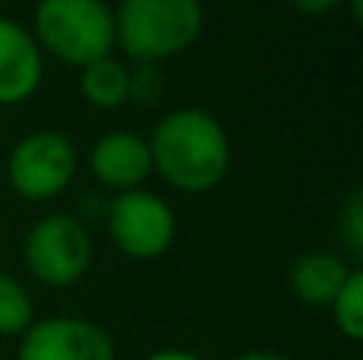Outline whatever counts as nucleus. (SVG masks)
<instances>
[{
    "instance_id": "obj_1",
    "label": "nucleus",
    "mask_w": 363,
    "mask_h": 360,
    "mask_svg": "<svg viewBox=\"0 0 363 360\" xmlns=\"http://www.w3.org/2000/svg\"><path fill=\"white\" fill-rule=\"evenodd\" d=\"M150 144L153 172L179 191H211L230 169V137L204 108H176L157 125Z\"/></svg>"
},
{
    "instance_id": "obj_2",
    "label": "nucleus",
    "mask_w": 363,
    "mask_h": 360,
    "mask_svg": "<svg viewBox=\"0 0 363 360\" xmlns=\"http://www.w3.org/2000/svg\"><path fill=\"white\" fill-rule=\"evenodd\" d=\"M115 16V45L134 64H163L194 45L204 26L201 0H121Z\"/></svg>"
},
{
    "instance_id": "obj_3",
    "label": "nucleus",
    "mask_w": 363,
    "mask_h": 360,
    "mask_svg": "<svg viewBox=\"0 0 363 360\" xmlns=\"http://www.w3.org/2000/svg\"><path fill=\"white\" fill-rule=\"evenodd\" d=\"M32 38L70 67H86L112 51L115 16L106 0H38Z\"/></svg>"
},
{
    "instance_id": "obj_4",
    "label": "nucleus",
    "mask_w": 363,
    "mask_h": 360,
    "mask_svg": "<svg viewBox=\"0 0 363 360\" xmlns=\"http://www.w3.org/2000/svg\"><path fill=\"white\" fill-rule=\"evenodd\" d=\"M26 268L45 287H74L93 265V240L80 217L45 214L26 236Z\"/></svg>"
},
{
    "instance_id": "obj_5",
    "label": "nucleus",
    "mask_w": 363,
    "mask_h": 360,
    "mask_svg": "<svg viewBox=\"0 0 363 360\" xmlns=\"http://www.w3.org/2000/svg\"><path fill=\"white\" fill-rule=\"evenodd\" d=\"M77 147L61 131H32L13 147L6 179L26 201L57 198L77 176Z\"/></svg>"
},
{
    "instance_id": "obj_6",
    "label": "nucleus",
    "mask_w": 363,
    "mask_h": 360,
    "mask_svg": "<svg viewBox=\"0 0 363 360\" xmlns=\"http://www.w3.org/2000/svg\"><path fill=\"white\" fill-rule=\"evenodd\" d=\"M106 220L112 242L138 261L160 259L176 240V214L160 195L147 189L118 191L106 204Z\"/></svg>"
},
{
    "instance_id": "obj_7",
    "label": "nucleus",
    "mask_w": 363,
    "mask_h": 360,
    "mask_svg": "<svg viewBox=\"0 0 363 360\" xmlns=\"http://www.w3.org/2000/svg\"><path fill=\"white\" fill-rule=\"evenodd\" d=\"M16 360H115V342L89 319L51 316L19 335Z\"/></svg>"
},
{
    "instance_id": "obj_8",
    "label": "nucleus",
    "mask_w": 363,
    "mask_h": 360,
    "mask_svg": "<svg viewBox=\"0 0 363 360\" xmlns=\"http://www.w3.org/2000/svg\"><path fill=\"white\" fill-rule=\"evenodd\" d=\"M45 74L42 48L16 19L0 16V106H19L38 89Z\"/></svg>"
},
{
    "instance_id": "obj_9",
    "label": "nucleus",
    "mask_w": 363,
    "mask_h": 360,
    "mask_svg": "<svg viewBox=\"0 0 363 360\" xmlns=\"http://www.w3.org/2000/svg\"><path fill=\"white\" fill-rule=\"evenodd\" d=\"M89 169L106 189H144V182L153 172L150 144L131 131H112L96 140V147L89 150Z\"/></svg>"
},
{
    "instance_id": "obj_10",
    "label": "nucleus",
    "mask_w": 363,
    "mask_h": 360,
    "mask_svg": "<svg viewBox=\"0 0 363 360\" xmlns=\"http://www.w3.org/2000/svg\"><path fill=\"white\" fill-rule=\"evenodd\" d=\"M351 271L354 268L341 255L328 252V249L303 252L290 265V291L296 293L300 303L315 306V310H328Z\"/></svg>"
},
{
    "instance_id": "obj_11",
    "label": "nucleus",
    "mask_w": 363,
    "mask_h": 360,
    "mask_svg": "<svg viewBox=\"0 0 363 360\" xmlns=\"http://www.w3.org/2000/svg\"><path fill=\"white\" fill-rule=\"evenodd\" d=\"M80 89L89 106L96 108H121L128 102V67L112 55L80 67Z\"/></svg>"
},
{
    "instance_id": "obj_12",
    "label": "nucleus",
    "mask_w": 363,
    "mask_h": 360,
    "mask_svg": "<svg viewBox=\"0 0 363 360\" xmlns=\"http://www.w3.org/2000/svg\"><path fill=\"white\" fill-rule=\"evenodd\" d=\"M32 319V297L23 287V281H16L13 274L0 271V338L23 335Z\"/></svg>"
},
{
    "instance_id": "obj_13",
    "label": "nucleus",
    "mask_w": 363,
    "mask_h": 360,
    "mask_svg": "<svg viewBox=\"0 0 363 360\" xmlns=\"http://www.w3.org/2000/svg\"><path fill=\"white\" fill-rule=\"evenodd\" d=\"M328 310L335 313L338 329L345 332L351 342H360L363 338V271L360 268H354V271L347 274L345 287L338 291V297H335V303L328 306Z\"/></svg>"
},
{
    "instance_id": "obj_14",
    "label": "nucleus",
    "mask_w": 363,
    "mask_h": 360,
    "mask_svg": "<svg viewBox=\"0 0 363 360\" xmlns=\"http://www.w3.org/2000/svg\"><path fill=\"white\" fill-rule=\"evenodd\" d=\"M338 240L351 259L363 255V191L354 189L338 210Z\"/></svg>"
},
{
    "instance_id": "obj_15",
    "label": "nucleus",
    "mask_w": 363,
    "mask_h": 360,
    "mask_svg": "<svg viewBox=\"0 0 363 360\" xmlns=\"http://www.w3.org/2000/svg\"><path fill=\"white\" fill-rule=\"evenodd\" d=\"M163 96V74L160 64H134L128 67V102L150 106Z\"/></svg>"
},
{
    "instance_id": "obj_16",
    "label": "nucleus",
    "mask_w": 363,
    "mask_h": 360,
    "mask_svg": "<svg viewBox=\"0 0 363 360\" xmlns=\"http://www.w3.org/2000/svg\"><path fill=\"white\" fill-rule=\"evenodd\" d=\"M290 4L300 13H306V16H325V13H332L335 6H341L345 0H290Z\"/></svg>"
},
{
    "instance_id": "obj_17",
    "label": "nucleus",
    "mask_w": 363,
    "mask_h": 360,
    "mask_svg": "<svg viewBox=\"0 0 363 360\" xmlns=\"http://www.w3.org/2000/svg\"><path fill=\"white\" fill-rule=\"evenodd\" d=\"M233 360H296V357L281 354V351H245V354H239Z\"/></svg>"
},
{
    "instance_id": "obj_18",
    "label": "nucleus",
    "mask_w": 363,
    "mask_h": 360,
    "mask_svg": "<svg viewBox=\"0 0 363 360\" xmlns=\"http://www.w3.org/2000/svg\"><path fill=\"white\" fill-rule=\"evenodd\" d=\"M147 360H201L198 354H191V351H179V348H166V351H157V354H150Z\"/></svg>"
},
{
    "instance_id": "obj_19",
    "label": "nucleus",
    "mask_w": 363,
    "mask_h": 360,
    "mask_svg": "<svg viewBox=\"0 0 363 360\" xmlns=\"http://www.w3.org/2000/svg\"><path fill=\"white\" fill-rule=\"evenodd\" d=\"M351 4V13H354V19L360 23V16H363V0H347Z\"/></svg>"
}]
</instances>
